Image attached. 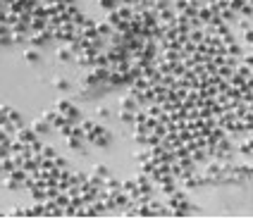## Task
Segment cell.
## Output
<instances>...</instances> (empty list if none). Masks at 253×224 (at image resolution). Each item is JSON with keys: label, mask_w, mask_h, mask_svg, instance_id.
I'll return each mask as SVG.
<instances>
[{"label": "cell", "mask_w": 253, "mask_h": 224, "mask_svg": "<svg viewBox=\"0 0 253 224\" xmlns=\"http://www.w3.org/2000/svg\"><path fill=\"white\" fill-rule=\"evenodd\" d=\"M27 60L29 62H36V53H27Z\"/></svg>", "instance_id": "1"}]
</instances>
